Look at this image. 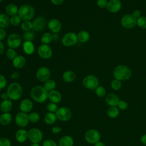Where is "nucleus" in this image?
I'll list each match as a JSON object with an SVG mask.
<instances>
[{
  "instance_id": "nucleus-11",
  "label": "nucleus",
  "mask_w": 146,
  "mask_h": 146,
  "mask_svg": "<svg viewBox=\"0 0 146 146\" xmlns=\"http://www.w3.org/2000/svg\"><path fill=\"white\" fill-rule=\"evenodd\" d=\"M22 42V38L19 34L12 33L7 39V44L9 48L16 49L18 48Z\"/></svg>"
},
{
  "instance_id": "nucleus-33",
  "label": "nucleus",
  "mask_w": 146,
  "mask_h": 146,
  "mask_svg": "<svg viewBox=\"0 0 146 146\" xmlns=\"http://www.w3.org/2000/svg\"><path fill=\"white\" fill-rule=\"evenodd\" d=\"M52 40V35L48 32L43 33L40 38V42L42 44H48Z\"/></svg>"
},
{
  "instance_id": "nucleus-32",
  "label": "nucleus",
  "mask_w": 146,
  "mask_h": 146,
  "mask_svg": "<svg viewBox=\"0 0 146 146\" xmlns=\"http://www.w3.org/2000/svg\"><path fill=\"white\" fill-rule=\"evenodd\" d=\"M107 116L111 118L115 119L119 115V110L117 107H110L107 112Z\"/></svg>"
},
{
  "instance_id": "nucleus-15",
  "label": "nucleus",
  "mask_w": 146,
  "mask_h": 146,
  "mask_svg": "<svg viewBox=\"0 0 146 146\" xmlns=\"http://www.w3.org/2000/svg\"><path fill=\"white\" fill-rule=\"evenodd\" d=\"M33 29L35 31H42L46 25V19L43 17L36 18L33 22Z\"/></svg>"
},
{
  "instance_id": "nucleus-4",
  "label": "nucleus",
  "mask_w": 146,
  "mask_h": 146,
  "mask_svg": "<svg viewBox=\"0 0 146 146\" xmlns=\"http://www.w3.org/2000/svg\"><path fill=\"white\" fill-rule=\"evenodd\" d=\"M18 15L23 21H30L35 15L34 8L28 4L22 5L18 9Z\"/></svg>"
},
{
  "instance_id": "nucleus-17",
  "label": "nucleus",
  "mask_w": 146,
  "mask_h": 146,
  "mask_svg": "<svg viewBox=\"0 0 146 146\" xmlns=\"http://www.w3.org/2000/svg\"><path fill=\"white\" fill-rule=\"evenodd\" d=\"M33 108V103L29 99H24L19 103V109L21 112L29 113Z\"/></svg>"
},
{
  "instance_id": "nucleus-36",
  "label": "nucleus",
  "mask_w": 146,
  "mask_h": 146,
  "mask_svg": "<svg viewBox=\"0 0 146 146\" xmlns=\"http://www.w3.org/2000/svg\"><path fill=\"white\" fill-rule=\"evenodd\" d=\"M21 22H22V19L18 14L11 16L10 18V24L11 25H13V26H19L20 24H21V23H22Z\"/></svg>"
},
{
  "instance_id": "nucleus-12",
  "label": "nucleus",
  "mask_w": 146,
  "mask_h": 146,
  "mask_svg": "<svg viewBox=\"0 0 146 146\" xmlns=\"http://www.w3.org/2000/svg\"><path fill=\"white\" fill-rule=\"evenodd\" d=\"M51 75L50 70L45 66L39 67L36 72V78L37 80L40 82H45L50 79Z\"/></svg>"
},
{
  "instance_id": "nucleus-1",
  "label": "nucleus",
  "mask_w": 146,
  "mask_h": 146,
  "mask_svg": "<svg viewBox=\"0 0 146 146\" xmlns=\"http://www.w3.org/2000/svg\"><path fill=\"white\" fill-rule=\"evenodd\" d=\"M30 96L35 102L38 103H43L48 98V91L43 86H36L31 88Z\"/></svg>"
},
{
  "instance_id": "nucleus-18",
  "label": "nucleus",
  "mask_w": 146,
  "mask_h": 146,
  "mask_svg": "<svg viewBox=\"0 0 146 146\" xmlns=\"http://www.w3.org/2000/svg\"><path fill=\"white\" fill-rule=\"evenodd\" d=\"M121 7V2L120 0H110L108 2L107 9L110 12L115 13L118 12Z\"/></svg>"
},
{
  "instance_id": "nucleus-46",
  "label": "nucleus",
  "mask_w": 146,
  "mask_h": 146,
  "mask_svg": "<svg viewBox=\"0 0 146 146\" xmlns=\"http://www.w3.org/2000/svg\"><path fill=\"white\" fill-rule=\"evenodd\" d=\"M42 146H57V144L52 139H46L43 141Z\"/></svg>"
},
{
  "instance_id": "nucleus-31",
  "label": "nucleus",
  "mask_w": 146,
  "mask_h": 146,
  "mask_svg": "<svg viewBox=\"0 0 146 146\" xmlns=\"http://www.w3.org/2000/svg\"><path fill=\"white\" fill-rule=\"evenodd\" d=\"M77 36L78 41L81 43H86L89 40L90 35V33L87 31L82 30L78 33Z\"/></svg>"
},
{
  "instance_id": "nucleus-35",
  "label": "nucleus",
  "mask_w": 146,
  "mask_h": 146,
  "mask_svg": "<svg viewBox=\"0 0 146 146\" xmlns=\"http://www.w3.org/2000/svg\"><path fill=\"white\" fill-rule=\"evenodd\" d=\"M21 28L24 31H31L33 29V23L30 21H23L21 24Z\"/></svg>"
},
{
  "instance_id": "nucleus-22",
  "label": "nucleus",
  "mask_w": 146,
  "mask_h": 146,
  "mask_svg": "<svg viewBox=\"0 0 146 146\" xmlns=\"http://www.w3.org/2000/svg\"><path fill=\"white\" fill-rule=\"evenodd\" d=\"M26 63V59L23 55H17L12 62L14 67L20 69L23 68Z\"/></svg>"
},
{
  "instance_id": "nucleus-51",
  "label": "nucleus",
  "mask_w": 146,
  "mask_h": 146,
  "mask_svg": "<svg viewBox=\"0 0 146 146\" xmlns=\"http://www.w3.org/2000/svg\"><path fill=\"white\" fill-rule=\"evenodd\" d=\"M132 15L133 16V17L137 19L138 18H139L141 17V12L139 10H135L133 11Z\"/></svg>"
},
{
  "instance_id": "nucleus-58",
  "label": "nucleus",
  "mask_w": 146,
  "mask_h": 146,
  "mask_svg": "<svg viewBox=\"0 0 146 146\" xmlns=\"http://www.w3.org/2000/svg\"><path fill=\"white\" fill-rule=\"evenodd\" d=\"M57 38H58V36L57 34H52V39H56Z\"/></svg>"
},
{
  "instance_id": "nucleus-47",
  "label": "nucleus",
  "mask_w": 146,
  "mask_h": 146,
  "mask_svg": "<svg viewBox=\"0 0 146 146\" xmlns=\"http://www.w3.org/2000/svg\"><path fill=\"white\" fill-rule=\"evenodd\" d=\"M7 86V80L4 75L0 74V90L5 88Z\"/></svg>"
},
{
  "instance_id": "nucleus-44",
  "label": "nucleus",
  "mask_w": 146,
  "mask_h": 146,
  "mask_svg": "<svg viewBox=\"0 0 146 146\" xmlns=\"http://www.w3.org/2000/svg\"><path fill=\"white\" fill-rule=\"evenodd\" d=\"M0 146H11V142L8 138L1 137L0 138Z\"/></svg>"
},
{
  "instance_id": "nucleus-37",
  "label": "nucleus",
  "mask_w": 146,
  "mask_h": 146,
  "mask_svg": "<svg viewBox=\"0 0 146 146\" xmlns=\"http://www.w3.org/2000/svg\"><path fill=\"white\" fill-rule=\"evenodd\" d=\"M29 121L32 123H37L40 119V116L38 112H32L29 114Z\"/></svg>"
},
{
  "instance_id": "nucleus-34",
  "label": "nucleus",
  "mask_w": 146,
  "mask_h": 146,
  "mask_svg": "<svg viewBox=\"0 0 146 146\" xmlns=\"http://www.w3.org/2000/svg\"><path fill=\"white\" fill-rule=\"evenodd\" d=\"M43 87L45 88L46 90H47L49 92L50 91L55 90L56 87V82L55 80L49 79L45 82H44Z\"/></svg>"
},
{
  "instance_id": "nucleus-23",
  "label": "nucleus",
  "mask_w": 146,
  "mask_h": 146,
  "mask_svg": "<svg viewBox=\"0 0 146 146\" xmlns=\"http://www.w3.org/2000/svg\"><path fill=\"white\" fill-rule=\"evenodd\" d=\"M12 108L13 102L9 99L2 100L0 103V110L3 112H10Z\"/></svg>"
},
{
  "instance_id": "nucleus-3",
  "label": "nucleus",
  "mask_w": 146,
  "mask_h": 146,
  "mask_svg": "<svg viewBox=\"0 0 146 146\" xmlns=\"http://www.w3.org/2000/svg\"><path fill=\"white\" fill-rule=\"evenodd\" d=\"M113 75L116 79L120 81H124L131 78L132 72L128 66L124 64H120L115 68Z\"/></svg>"
},
{
  "instance_id": "nucleus-28",
  "label": "nucleus",
  "mask_w": 146,
  "mask_h": 146,
  "mask_svg": "<svg viewBox=\"0 0 146 146\" xmlns=\"http://www.w3.org/2000/svg\"><path fill=\"white\" fill-rule=\"evenodd\" d=\"M19 8L18 6L14 3H9L5 7V12L7 15L10 16H13L18 14Z\"/></svg>"
},
{
  "instance_id": "nucleus-38",
  "label": "nucleus",
  "mask_w": 146,
  "mask_h": 146,
  "mask_svg": "<svg viewBox=\"0 0 146 146\" xmlns=\"http://www.w3.org/2000/svg\"><path fill=\"white\" fill-rule=\"evenodd\" d=\"M35 37V33L31 31H25L23 34V39L27 41H33Z\"/></svg>"
},
{
  "instance_id": "nucleus-9",
  "label": "nucleus",
  "mask_w": 146,
  "mask_h": 146,
  "mask_svg": "<svg viewBox=\"0 0 146 146\" xmlns=\"http://www.w3.org/2000/svg\"><path fill=\"white\" fill-rule=\"evenodd\" d=\"M57 119L62 121H67L69 120L72 116L71 110L66 107H61L58 108L55 113Z\"/></svg>"
},
{
  "instance_id": "nucleus-40",
  "label": "nucleus",
  "mask_w": 146,
  "mask_h": 146,
  "mask_svg": "<svg viewBox=\"0 0 146 146\" xmlns=\"http://www.w3.org/2000/svg\"><path fill=\"white\" fill-rule=\"evenodd\" d=\"M95 94L98 96L102 98V97H104L106 95V89L104 87L99 86L95 89Z\"/></svg>"
},
{
  "instance_id": "nucleus-29",
  "label": "nucleus",
  "mask_w": 146,
  "mask_h": 146,
  "mask_svg": "<svg viewBox=\"0 0 146 146\" xmlns=\"http://www.w3.org/2000/svg\"><path fill=\"white\" fill-rule=\"evenodd\" d=\"M10 18L8 15L4 13H0V28L6 29L10 25Z\"/></svg>"
},
{
  "instance_id": "nucleus-45",
  "label": "nucleus",
  "mask_w": 146,
  "mask_h": 146,
  "mask_svg": "<svg viewBox=\"0 0 146 146\" xmlns=\"http://www.w3.org/2000/svg\"><path fill=\"white\" fill-rule=\"evenodd\" d=\"M128 107V104L124 100H120L117 104V107L121 110H125Z\"/></svg>"
},
{
  "instance_id": "nucleus-20",
  "label": "nucleus",
  "mask_w": 146,
  "mask_h": 146,
  "mask_svg": "<svg viewBox=\"0 0 146 146\" xmlns=\"http://www.w3.org/2000/svg\"><path fill=\"white\" fill-rule=\"evenodd\" d=\"M106 103L110 107H117L119 102L120 101L119 97L115 94H108L105 98Z\"/></svg>"
},
{
  "instance_id": "nucleus-56",
  "label": "nucleus",
  "mask_w": 146,
  "mask_h": 146,
  "mask_svg": "<svg viewBox=\"0 0 146 146\" xmlns=\"http://www.w3.org/2000/svg\"><path fill=\"white\" fill-rule=\"evenodd\" d=\"M140 140H141V142L144 145H146V134H144L143 136H141Z\"/></svg>"
},
{
  "instance_id": "nucleus-39",
  "label": "nucleus",
  "mask_w": 146,
  "mask_h": 146,
  "mask_svg": "<svg viewBox=\"0 0 146 146\" xmlns=\"http://www.w3.org/2000/svg\"><path fill=\"white\" fill-rule=\"evenodd\" d=\"M6 55L8 59L13 60L17 56V52L15 49L9 48L6 52Z\"/></svg>"
},
{
  "instance_id": "nucleus-43",
  "label": "nucleus",
  "mask_w": 146,
  "mask_h": 146,
  "mask_svg": "<svg viewBox=\"0 0 146 146\" xmlns=\"http://www.w3.org/2000/svg\"><path fill=\"white\" fill-rule=\"evenodd\" d=\"M121 81L115 79L111 82V87L114 90H119L121 87Z\"/></svg>"
},
{
  "instance_id": "nucleus-14",
  "label": "nucleus",
  "mask_w": 146,
  "mask_h": 146,
  "mask_svg": "<svg viewBox=\"0 0 146 146\" xmlns=\"http://www.w3.org/2000/svg\"><path fill=\"white\" fill-rule=\"evenodd\" d=\"M121 24L125 29H131L137 24V19L132 14H125L121 19Z\"/></svg>"
},
{
  "instance_id": "nucleus-6",
  "label": "nucleus",
  "mask_w": 146,
  "mask_h": 146,
  "mask_svg": "<svg viewBox=\"0 0 146 146\" xmlns=\"http://www.w3.org/2000/svg\"><path fill=\"white\" fill-rule=\"evenodd\" d=\"M100 133L98 130L95 129H90L84 134V139L89 144H95L100 141Z\"/></svg>"
},
{
  "instance_id": "nucleus-60",
  "label": "nucleus",
  "mask_w": 146,
  "mask_h": 146,
  "mask_svg": "<svg viewBox=\"0 0 146 146\" xmlns=\"http://www.w3.org/2000/svg\"><path fill=\"white\" fill-rule=\"evenodd\" d=\"M4 1V0H0V3H1V2H2V1Z\"/></svg>"
},
{
  "instance_id": "nucleus-10",
  "label": "nucleus",
  "mask_w": 146,
  "mask_h": 146,
  "mask_svg": "<svg viewBox=\"0 0 146 146\" xmlns=\"http://www.w3.org/2000/svg\"><path fill=\"white\" fill-rule=\"evenodd\" d=\"M37 53L42 59H48L52 55V50L48 44H42L38 47Z\"/></svg>"
},
{
  "instance_id": "nucleus-2",
  "label": "nucleus",
  "mask_w": 146,
  "mask_h": 146,
  "mask_svg": "<svg viewBox=\"0 0 146 146\" xmlns=\"http://www.w3.org/2000/svg\"><path fill=\"white\" fill-rule=\"evenodd\" d=\"M9 99L12 101L19 100L23 94V88L18 82H12L7 87L6 92Z\"/></svg>"
},
{
  "instance_id": "nucleus-16",
  "label": "nucleus",
  "mask_w": 146,
  "mask_h": 146,
  "mask_svg": "<svg viewBox=\"0 0 146 146\" xmlns=\"http://www.w3.org/2000/svg\"><path fill=\"white\" fill-rule=\"evenodd\" d=\"M48 27L51 32L54 34H57L62 29V23L58 19L52 18L48 21Z\"/></svg>"
},
{
  "instance_id": "nucleus-52",
  "label": "nucleus",
  "mask_w": 146,
  "mask_h": 146,
  "mask_svg": "<svg viewBox=\"0 0 146 146\" xmlns=\"http://www.w3.org/2000/svg\"><path fill=\"white\" fill-rule=\"evenodd\" d=\"M19 76H20V75L18 71H14L11 74L10 77H11V78H12L13 79H17L19 78Z\"/></svg>"
},
{
  "instance_id": "nucleus-27",
  "label": "nucleus",
  "mask_w": 146,
  "mask_h": 146,
  "mask_svg": "<svg viewBox=\"0 0 146 146\" xmlns=\"http://www.w3.org/2000/svg\"><path fill=\"white\" fill-rule=\"evenodd\" d=\"M13 119L10 112H3L0 115V124L2 125H7L10 124Z\"/></svg>"
},
{
  "instance_id": "nucleus-57",
  "label": "nucleus",
  "mask_w": 146,
  "mask_h": 146,
  "mask_svg": "<svg viewBox=\"0 0 146 146\" xmlns=\"http://www.w3.org/2000/svg\"><path fill=\"white\" fill-rule=\"evenodd\" d=\"M94 146H106V145L103 142L99 141L97 142L96 143H95L94 144Z\"/></svg>"
},
{
  "instance_id": "nucleus-42",
  "label": "nucleus",
  "mask_w": 146,
  "mask_h": 146,
  "mask_svg": "<svg viewBox=\"0 0 146 146\" xmlns=\"http://www.w3.org/2000/svg\"><path fill=\"white\" fill-rule=\"evenodd\" d=\"M46 108L49 112L55 113L57 110L58 109V107L57 106V104H55L52 102H50L47 104L46 106Z\"/></svg>"
},
{
  "instance_id": "nucleus-59",
  "label": "nucleus",
  "mask_w": 146,
  "mask_h": 146,
  "mask_svg": "<svg viewBox=\"0 0 146 146\" xmlns=\"http://www.w3.org/2000/svg\"><path fill=\"white\" fill-rule=\"evenodd\" d=\"M30 146H40L39 143H32V144Z\"/></svg>"
},
{
  "instance_id": "nucleus-30",
  "label": "nucleus",
  "mask_w": 146,
  "mask_h": 146,
  "mask_svg": "<svg viewBox=\"0 0 146 146\" xmlns=\"http://www.w3.org/2000/svg\"><path fill=\"white\" fill-rule=\"evenodd\" d=\"M57 117L55 113L47 112L44 117V121L47 125H52L56 121Z\"/></svg>"
},
{
  "instance_id": "nucleus-8",
  "label": "nucleus",
  "mask_w": 146,
  "mask_h": 146,
  "mask_svg": "<svg viewBox=\"0 0 146 146\" xmlns=\"http://www.w3.org/2000/svg\"><path fill=\"white\" fill-rule=\"evenodd\" d=\"M78 42L77 34L74 32L65 34L62 38V43L66 47H70L76 44Z\"/></svg>"
},
{
  "instance_id": "nucleus-24",
  "label": "nucleus",
  "mask_w": 146,
  "mask_h": 146,
  "mask_svg": "<svg viewBox=\"0 0 146 146\" xmlns=\"http://www.w3.org/2000/svg\"><path fill=\"white\" fill-rule=\"evenodd\" d=\"M74 144L73 138L69 135L62 136L59 140V146H73Z\"/></svg>"
},
{
  "instance_id": "nucleus-55",
  "label": "nucleus",
  "mask_w": 146,
  "mask_h": 146,
  "mask_svg": "<svg viewBox=\"0 0 146 146\" xmlns=\"http://www.w3.org/2000/svg\"><path fill=\"white\" fill-rule=\"evenodd\" d=\"M4 51H5V46L3 43L1 41H0V55L3 54Z\"/></svg>"
},
{
  "instance_id": "nucleus-54",
  "label": "nucleus",
  "mask_w": 146,
  "mask_h": 146,
  "mask_svg": "<svg viewBox=\"0 0 146 146\" xmlns=\"http://www.w3.org/2000/svg\"><path fill=\"white\" fill-rule=\"evenodd\" d=\"M0 98H1V99H2L3 100H6V99H9V97H8V95L7 94L6 92H3L2 93V94L0 95Z\"/></svg>"
},
{
  "instance_id": "nucleus-49",
  "label": "nucleus",
  "mask_w": 146,
  "mask_h": 146,
  "mask_svg": "<svg viewBox=\"0 0 146 146\" xmlns=\"http://www.w3.org/2000/svg\"><path fill=\"white\" fill-rule=\"evenodd\" d=\"M62 131V128L60 126H54L52 128V132L54 134H58L59 133H60Z\"/></svg>"
},
{
  "instance_id": "nucleus-13",
  "label": "nucleus",
  "mask_w": 146,
  "mask_h": 146,
  "mask_svg": "<svg viewBox=\"0 0 146 146\" xmlns=\"http://www.w3.org/2000/svg\"><path fill=\"white\" fill-rule=\"evenodd\" d=\"M15 124L21 128H24L26 127L29 123V115L27 113L19 112L15 117Z\"/></svg>"
},
{
  "instance_id": "nucleus-41",
  "label": "nucleus",
  "mask_w": 146,
  "mask_h": 146,
  "mask_svg": "<svg viewBox=\"0 0 146 146\" xmlns=\"http://www.w3.org/2000/svg\"><path fill=\"white\" fill-rule=\"evenodd\" d=\"M137 26L143 29H146V17L141 16L139 18L137 19Z\"/></svg>"
},
{
  "instance_id": "nucleus-19",
  "label": "nucleus",
  "mask_w": 146,
  "mask_h": 146,
  "mask_svg": "<svg viewBox=\"0 0 146 146\" xmlns=\"http://www.w3.org/2000/svg\"><path fill=\"white\" fill-rule=\"evenodd\" d=\"M16 140L19 143H25L28 139V132L25 129L21 128L17 131L15 134Z\"/></svg>"
},
{
  "instance_id": "nucleus-5",
  "label": "nucleus",
  "mask_w": 146,
  "mask_h": 146,
  "mask_svg": "<svg viewBox=\"0 0 146 146\" xmlns=\"http://www.w3.org/2000/svg\"><path fill=\"white\" fill-rule=\"evenodd\" d=\"M99 82L98 79L94 75H89L85 76L82 80V85L86 88L95 90V89L99 86Z\"/></svg>"
},
{
  "instance_id": "nucleus-25",
  "label": "nucleus",
  "mask_w": 146,
  "mask_h": 146,
  "mask_svg": "<svg viewBox=\"0 0 146 146\" xmlns=\"http://www.w3.org/2000/svg\"><path fill=\"white\" fill-rule=\"evenodd\" d=\"M23 51L27 55H32L35 51V46L32 41H25L23 43Z\"/></svg>"
},
{
  "instance_id": "nucleus-53",
  "label": "nucleus",
  "mask_w": 146,
  "mask_h": 146,
  "mask_svg": "<svg viewBox=\"0 0 146 146\" xmlns=\"http://www.w3.org/2000/svg\"><path fill=\"white\" fill-rule=\"evenodd\" d=\"M51 2L54 5H60L64 2V0H50Z\"/></svg>"
},
{
  "instance_id": "nucleus-50",
  "label": "nucleus",
  "mask_w": 146,
  "mask_h": 146,
  "mask_svg": "<svg viewBox=\"0 0 146 146\" xmlns=\"http://www.w3.org/2000/svg\"><path fill=\"white\" fill-rule=\"evenodd\" d=\"M6 36V32L5 29L0 28V41L3 40Z\"/></svg>"
},
{
  "instance_id": "nucleus-21",
  "label": "nucleus",
  "mask_w": 146,
  "mask_h": 146,
  "mask_svg": "<svg viewBox=\"0 0 146 146\" xmlns=\"http://www.w3.org/2000/svg\"><path fill=\"white\" fill-rule=\"evenodd\" d=\"M48 99L51 102L58 104L62 100V94L58 90H53L48 92Z\"/></svg>"
},
{
  "instance_id": "nucleus-48",
  "label": "nucleus",
  "mask_w": 146,
  "mask_h": 146,
  "mask_svg": "<svg viewBox=\"0 0 146 146\" xmlns=\"http://www.w3.org/2000/svg\"><path fill=\"white\" fill-rule=\"evenodd\" d=\"M108 1L107 0H98L97 5L100 9H104L107 7Z\"/></svg>"
},
{
  "instance_id": "nucleus-26",
  "label": "nucleus",
  "mask_w": 146,
  "mask_h": 146,
  "mask_svg": "<svg viewBox=\"0 0 146 146\" xmlns=\"http://www.w3.org/2000/svg\"><path fill=\"white\" fill-rule=\"evenodd\" d=\"M76 78V74L71 70L66 71L62 75L63 80L66 83H71L74 82Z\"/></svg>"
},
{
  "instance_id": "nucleus-7",
  "label": "nucleus",
  "mask_w": 146,
  "mask_h": 146,
  "mask_svg": "<svg viewBox=\"0 0 146 146\" xmlns=\"http://www.w3.org/2000/svg\"><path fill=\"white\" fill-rule=\"evenodd\" d=\"M28 132V139L32 143H39L43 139V132L37 128H31Z\"/></svg>"
}]
</instances>
